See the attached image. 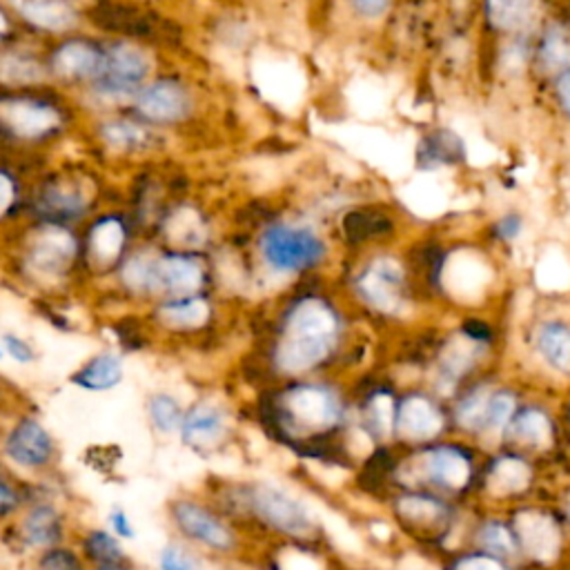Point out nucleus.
I'll return each instance as SVG.
<instances>
[{"label": "nucleus", "instance_id": "nucleus-1", "mask_svg": "<svg viewBox=\"0 0 570 570\" xmlns=\"http://www.w3.org/2000/svg\"><path fill=\"white\" fill-rule=\"evenodd\" d=\"M315 281H297V288L278 301L261 347L259 371L270 379L267 386L330 375L350 350L345 304Z\"/></svg>", "mask_w": 570, "mask_h": 570}, {"label": "nucleus", "instance_id": "nucleus-2", "mask_svg": "<svg viewBox=\"0 0 570 570\" xmlns=\"http://www.w3.org/2000/svg\"><path fill=\"white\" fill-rule=\"evenodd\" d=\"M256 417L270 440L315 461H334L352 425V392L330 375L267 386Z\"/></svg>", "mask_w": 570, "mask_h": 570}, {"label": "nucleus", "instance_id": "nucleus-3", "mask_svg": "<svg viewBox=\"0 0 570 570\" xmlns=\"http://www.w3.org/2000/svg\"><path fill=\"white\" fill-rule=\"evenodd\" d=\"M214 506L239 526H254L278 544L321 548V542L326 539L323 522L306 499L295 490L267 479L228 486Z\"/></svg>", "mask_w": 570, "mask_h": 570}, {"label": "nucleus", "instance_id": "nucleus-4", "mask_svg": "<svg viewBox=\"0 0 570 570\" xmlns=\"http://www.w3.org/2000/svg\"><path fill=\"white\" fill-rule=\"evenodd\" d=\"M481 461L483 451L457 435L414 448H401L390 475V490L423 488L466 504L477 492Z\"/></svg>", "mask_w": 570, "mask_h": 570}, {"label": "nucleus", "instance_id": "nucleus-5", "mask_svg": "<svg viewBox=\"0 0 570 570\" xmlns=\"http://www.w3.org/2000/svg\"><path fill=\"white\" fill-rule=\"evenodd\" d=\"M343 293L352 306L379 321H406L421 299L408 254L390 246L362 250L345 272Z\"/></svg>", "mask_w": 570, "mask_h": 570}, {"label": "nucleus", "instance_id": "nucleus-6", "mask_svg": "<svg viewBox=\"0 0 570 570\" xmlns=\"http://www.w3.org/2000/svg\"><path fill=\"white\" fill-rule=\"evenodd\" d=\"M254 256L270 278L304 281L332 261V239L306 214H267L254 235Z\"/></svg>", "mask_w": 570, "mask_h": 570}, {"label": "nucleus", "instance_id": "nucleus-7", "mask_svg": "<svg viewBox=\"0 0 570 570\" xmlns=\"http://www.w3.org/2000/svg\"><path fill=\"white\" fill-rule=\"evenodd\" d=\"M464 504L423 488H395L386 494L392 524L414 544L442 548L464 528Z\"/></svg>", "mask_w": 570, "mask_h": 570}, {"label": "nucleus", "instance_id": "nucleus-8", "mask_svg": "<svg viewBox=\"0 0 570 570\" xmlns=\"http://www.w3.org/2000/svg\"><path fill=\"white\" fill-rule=\"evenodd\" d=\"M504 511L515 528L524 563L535 570H559L570 550V533L555 504L526 499Z\"/></svg>", "mask_w": 570, "mask_h": 570}, {"label": "nucleus", "instance_id": "nucleus-9", "mask_svg": "<svg viewBox=\"0 0 570 570\" xmlns=\"http://www.w3.org/2000/svg\"><path fill=\"white\" fill-rule=\"evenodd\" d=\"M168 517L179 539L198 550H207L219 557H235L243 548L239 524L232 522L214 504L196 497H174L168 504Z\"/></svg>", "mask_w": 570, "mask_h": 570}, {"label": "nucleus", "instance_id": "nucleus-10", "mask_svg": "<svg viewBox=\"0 0 570 570\" xmlns=\"http://www.w3.org/2000/svg\"><path fill=\"white\" fill-rule=\"evenodd\" d=\"M453 435L448 403L428 384L406 386L397 392L392 446L414 448Z\"/></svg>", "mask_w": 570, "mask_h": 570}, {"label": "nucleus", "instance_id": "nucleus-11", "mask_svg": "<svg viewBox=\"0 0 570 570\" xmlns=\"http://www.w3.org/2000/svg\"><path fill=\"white\" fill-rule=\"evenodd\" d=\"M537 459L499 446L483 453L475 497L490 509H509L533 499L537 486Z\"/></svg>", "mask_w": 570, "mask_h": 570}, {"label": "nucleus", "instance_id": "nucleus-12", "mask_svg": "<svg viewBox=\"0 0 570 570\" xmlns=\"http://www.w3.org/2000/svg\"><path fill=\"white\" fill-rule=\"evenodd\" d=\"M563 444V431L559 414L552 406L542 399H526L520 403L511 419L502 446L520 451L533 459L552 455Z\"/></svg>", "mask_w": 570, "mask_h": 570}, {"label": "nucleus", "instance_id": "nucleus-13", "mask_svg": "<svg viewBox=\"0 0 570 570\" xmlns=\"http://www.w3.org/2000/svg\"><path fill=\"white\" fill-rule=\"evenodd\" d=\"M152 71L150 56L132 43H114L105 47L103 67L94 83V96L103 103H118L136 99L140 88L146 86Z\"/></svg>", "mask_w": 570, "mask_h": 570}, {"label": "nucleus", "instance_id": "nucleus-14", "mask_svg": "<svg viewBox=\"0 0 570 570\" xmlns=\"http://www.w3.org/2000/svg\"><path fill=\"white\" fill-rule=\"evenodd\" d=\"M235 435V417L219 399H198L185 408L179 437L181 444L198 457L219 455Z\"/></svg>", "mask_w": 570, "mask_h": 570}, {"label": "nucleus", "instance_id": "nucleus-15", "mask_svg": "<svg viewBox=\"0 0 570 570\" xmlns=\"http://www.w3.org/2000/svg\"><path fill=\"white\" fill-rule=\"evenodd\" d=\"M552 10L550 0H475V21L486 43L535 32Z\"/></svg>", "mask_w": 570, "mask_h": 570}, {"label": "nucleus", "instance_id": "nucleus-16", "mask_svg": "<svg viewBox=\"0 0 570 570\" xmlns=\"http://www.w3.org/2000/svg\"><path fill=\"white\" fill-rule=\"evenodd\" d=\"M79 256V241L69 226L38 224L23 252V265L34 278H62Z\"/></svg>", "mask_w": 570, "mask_h": 570}, {"label": "nucleus", "instance_id": "nucleus-17", "mask_svg": "<svg viewBox=\"0 0 570 570\" xmlns=\"http://www.w3.org/2000/svg\"><path fill=\"white\" fill-rule=\"evenodd\" d=\"M566 67H570V14L563 8H552L533 36L531 83L544 88Z\"/></svg>", "mask_w": 570, "mask_h": 570}, {"label": "nucleus", "instance_id": "nucleus-18", "mask_svg": "<svg viewBox=\"0 0 570 570\" xmlns=\"http://www.w3.org/2000/svg\"><path fill=\"white\" fill-rule=\"evenodd\" d=\"M470 161L468 140L451 125H425L417 134L412 163L419 174H444L466 168Z\"/></svg>", "mask_w": 570, "mask_h": 570}, {"label": "nucleus", "instance_id": "nucleus-19", "mask_svg": "<svg viewBox=\"0 0 570 570\" xmlns=\"http://www.w3.org/2000/svg\"><path fill=\"white\" fill-rule=\"evenodd\" d=\"M339 230L347 248L362 252L368 248L388 246L399 232V217L386 203H362L341 212Z\"/></svg>", "mask_w": 570, "mask_h": 570}, {"label": "nucleus", "instance_id": "nucleus-20", "mask_svg": "<svg viewBox=\"0 0 570 570\" xmlns=\"http://www.w3.org/2000/svg\"><path fill=\"white\" fill-rule=\"evenodd\" d=\"M138 114L152 125H181L196 112L194 90L174 77H163L146 83L136 94Z\"/></svg>", "mask_w": 570, "mask_h": 570}, {"label": "nucleus", "instance_id": "nucleus-21", "mask_svg": "<svg viewBox=\"0 0 570 570\" xmlns=\"http://www.w3.org/2000/svg\"><path fill=\"white\" fill-rule=\"evenodd\" d=\"M397 392L399 388L395 384L377 381L366 386L356 397H352V425L375 448L392 446Z\"/></svg>", "mask_w": 570, "mask_h": 570}, {"label": "nucleus", "instance_id": "nucleus-22", "mask_svg": "<svg viewBox=\"0 0 570 570\" xmlns=\"http://www.w3.org/2000/svg\"><path fill=\"white\" fill-rule=\"evenodd\" d=\"M528 347L537 366L552 379L570 384V319L542 315L528 330Z\"/></svg>", "mask_w": 570, "mask_h": 570}, {"label": "nucleus", "instance_id": "nucleus-23", "mask_svg": "<svg viewBox=\"0 0 570 570\" xmlns=\"http://www.w3.org/2000/svg\"><path fill=\"white\" fill-rule=\"evenodd\" d=\"M3 453L16 468L41 472L56 461L58 446L41 419L34 414H23L5 435Z\"/></svg>", "mask_w": 570, "mask_h": 570}, {"label": "nucleus", "instance_id": "nucleus-24", "mask_svg": "<svg viewBox=\"0 0 570 570\" xmlns=\"http://www.w3.org/2000/svg\"><path fill=\"white\" fill-rule=\"evenodd\" d=\"M0 127L19 140H41L62 127V116L54 103L14 96L0 103Z\"/></svg>", "mask_w": 570, "mask_h": 570}, {"label": "nucleus", "instance_id": "nucleus-25", "mask_svg": "<svg viewBox=\"0 0 570 570\" xmlns=\"http://www.w3.org/2000/svg\"><path fill=\"white\" fill-rule=\"evenodd\" d=\"M464 531H466L464 533L466 546L486 550L490 555H497V557L520 563V566H526L515 528H513L506 511L486 509L483 513L475 515L472 522L464 526Z\"/></svg>", "mask_w": 570, "mask_h": 570}, {"label": "nucleus", "instance_id": "nucleus-26", "mask_svg": "<svg viewBox=\"0 0 570 570\" xmlns=\"http://www.w3.org/2000/svg\"><path fill=\"white\" fill-rule=\"evenodd\" d=\"M90 209V194L67 179H52L34 196V214L41 224L71 226L81 221Z\"/></svg>", "mask_w": 570, "mask_h": 570}, {"label": "nucleus", "instance_id": "nucleus-27", "mask_svg": "<svg viewBox=\"0 0 570 570\" xmlns=\"http://www.w3.org/2000/svg\"><path fill=\"white\" fill-rule=\"evenodd\" d=\"M127 224L118 214H103L88 228L86 237V261L88 265L99 272H112L121 265L127 254Z\"/></svg>", "mask_w": 570, "mask_h": 570}, {"label": "nucleus", "instance_id": "nucleus-28", "mask_svg": "<svg viewBox=\"0 0 570 570\" xmlns=\"http://www.w3.org/2000/svg\"><path fill=\"white\" fill-rule=\"evenodd\" d=\"M522 401H524V392L520 386L502 381L497 377V381L490 388L481 428H479V435L475 442L483 453L502 446L506 428H509L511 419L515 417Z\"/></svg>", "mask_w": 570, "mask_h": 570}, {"label": "nucleus", "instance_id": "nucleus-29", "mask_svg": "<svg viewBox=\"0 0 570 570\" xmlns=\"http://www.w3.org/2000/svg\"><path fill=\"white\" fill-rule=\"evenodd\" d=\"M214 301L207 293L179 297V299H163L157 301L152 319L159 328L176 334H194L209 328L214 321Z\"/></svg>", "mask_w": 570, "mask_h": 570}, {"label": "nucleus", "instance_id": "nucleus-30", "mask_svg": "<svg viewBox=\"0 0 570 570\" xmlns=\"http://www.w3.org/2000/svg\"><path fill=\"white\" fill-rule=\"evenodd\" d=\"M105 49L86 38H69L49 56L52 75L62 81H94L103 67Z\"/></svg>", "mask_w": 570, "mask_h": 570}, {"label": "nucleus", "instance_id": "nucleus-31", "mask_svg": "<svg viewBox=\"0 0 570 570\" xmlns=\"http://www.w3.org/2000/svg\"><path fill=\"white\" fill-rule=\"evenodd\" d=\"M14 12L34 30L65 34L81 23L79 0H10Z\"/></svg>", "mask_w": 570, "mask_h": 570}, {"label": "nucleus", "instance_id": "nucleus-32", "mask_svg": "<svg viewBox=\"0 0 570 570\" xmlns=\"http://www.w3.org/2000/svg\"><path fill=\"white\" fill-rule=\"evenodd\" d=\"M16 535L25 548L47 550L62 544L65 539V517L60 509L52 502H36L23 513Z\"/></svg>", "mask_w": 570, "mask_h": 570}, {"label": "nucleus", "instance_id": "nucleus-33", "mask_svg": "<svg viewBox=\"0 0 570 570\" xmlns=\"http://www.w3.org/2000/svg\"><path fill=\"white\" fill-rule=\"evenodd\" d=\"M125 377L123 356L114 350H101L69 377V384L88 392H107L121 386Z\"/></svg>", "mask_w": 570, "mask_h": 570}, {"label": "nucleus", "instance_id": "nucleus-34", "mask_svg": "<svg viewBox=\"0 0 570 570\" xmlns=\"http://www.w3.org/2000/svg\"><path fill=\"white\" fill-rule=\"evenodd\" d=\"M401 0H337V8L347 27L356 32L381 30L399 10Z\"/></svg>", "mask_w": 570, "mask_h": 570}, {"label": "nucleus", "instance_id": "nucleus-35", "mask_svg": "<svg viewBox=\"0 0 570 570\" xmlns=\"http://www.w3.org/2000/svg\"><path fill=\"white\" fill-rule=\"evenodd\" d=\"M528 232V217L520 207H506L486 224L483 241L490 250H511L522 243Z\"/></svg>", "mask_w": 570, "mask_h": 570}, {"label": "nucleus", "instance_id": "nucleus-36", "mask_svg": "<svg viewBox=\"0 0 570 570\" xmlns=\"http://www.w3.org/2000/svg\"><path fill=\"white\" fill-rule=\"evenodd\" d=\"M163 232L179 250H201L207 241V226L194 207H176L168 214Z\"/></svg>", "mask_w": 570, "mask_h": 570}, {"label": "nucleus", "instance_id": "nucleus-37", "mask_svg": "<svg viewBox=\"0 0 570 570\" xmlns=\"http://www.w3.org/2000/svg\"><path fill=\"white\" fill-rule=\"evenodd\" d=\"M442 570H535V568L520 566L497 555H490L486 550L461 544L446 550L442 559Z\"/></svg>", "mask_w": 570, "mask_h": 570}, {"label": "nucleus", "instance_id": "nucleus-38", "mask_svg": "<svg viewBox=\"0 0 570 570\" xmlns=\"http://www.w3.org/2000/svg\"><path fill=\"white\" fill-rule=\"evenodd\" d=\"M146 412H148V421L152 425V431L157 435L163 437H172L179 435V428L185 414V406L181 403L179 397H174L172 392L159 390L152 392L146 401Z\"/></svg>", "mask_w": 570, "mask_h": 570}, {"label": "nucleus", "instance_id": "nucleus-39", "mask_svg": "<svg viewBox=\"0 0 570 570\" xmlns=\"http://www.w3.org/2000/svg\"><path fill=\"white\" fill-rule=\"evenodd\" d=\"M101 138L110 148L121 152H140L150 148V129L140 123L114 118L101 125Z\"/></svg>", "mask_w": 570, "mask_h": 570}, {"label": "nucleus", "instance_id": "nucleus-40", "mask_svg": "<svg viewBox=\"0 0 570 570\" xmlns=\"http://www.w3.org/2000/svg\"><path fill=\"white\" fill-rule=\"evenodd\" d=\"M45 71L41 62L25 52H8L0 56V83L23 88L41 83Z\"/></svg>", "mask_w": 570, "mask_h": 570}, {"label": "nucleus", "instance_id": "nucleus-41", "mask_svg": "<svg viewBox=\"0 0 570 570\" xmlns=\"http://www.w3.org/2000/svg\"><path fill=\"white\" fill-rule=\"evenodd\" d=\"M81 548H83V557L92 566L112 563V561H118V559L127 557L125 550H123L121 539L112 531H105V528L88 531L83 542H81Z\"/></svg>", "mask_w": 570, "mask_h": 570}, {"label": "nucleus", "instance_id": "nucleus-42", "mask_svg": "<svg viewBox=\"0 0 570 570\" xmlns=\"http://www.w3.org/2000/svg\"><path fill=\"white\" fill-rule=\"evenodd\" d=\"M157 570H203V557L183 539L168 542L157 555Z\"/></svg>", "mask_w": 570, "mask_h": 570}, {"label": "nucleus", "instance_id": "nucleus-43", "mask_svg": "<svg viewBox=\"0 0 570 570\" xmlns=\"http://www.w3.org/2000/svg\"><path fill=\"white\" fill-rule=\"evenodd\" d=\"M544 99H546V105L550 107L552 116L570 127V67L561 69L557 77H552L544 88Z\"/></svg>", "mask_w": 570, "mask_h": 570}, {"label": "nucleus", "instance_id": "nucleus-44", "mask_svg": "<svg viewBox=\"0 0 570 570\" xmlns=\"http://www.w3.org/2000/svg\"><path fill=\"white\" fill-rule=\"evenodd\" d=\"M36 570H86V559L75 548L58 544L47 550H41Z\"/></svg>", "mask_w": 570, "mask_h": 570}, {"label": "nucleus", "instance_id": "nucleus-45", "mask_svg": "<svg viewBox=\"0 0 570 570\" xmlns=\"http://www.w3.org/2000/svg\"><path fill=\"white\" fill-rule=\"evenodd\" d=\"M114 334L125 352H138L148 345V330L136 317H123L114 323Z\"/></svg>", "mask_w": 570, "mask_h": 570}, {"label": "nucleus", "instance_id": "nucleus-46", "mask_svg": "<svg viewBox=\"0 0 570 570\" xmlns=\"http://www.w3.org/2000/svg\"><path fill=\"white\" fill-rule=\"evenodd\" d=\"M25 504V492L21 490V486L0 472V520H10L14 517Z\"/></svg>", "mask_w": 570, "mask_h": 570}, {"label": "nucleus", "instance_id": "nucleus-47", "mask_svg": "<svg viewBox=\"0 0 570 570\" xmlns=\"http://www.w3.org/2000/svg\"><path fill=\"white\" fill-rule=\"evenodd\" d=\"M0 343H3L8 356H12L16 364L27 366V364L36 362V350L23 337L8 332V334H3V339H0Z\"/></svg>", "mask_w": 570, "mask_h": 570}, {"label": "nucleus", "instance_id": "nucleus-48", "mask_svg": "<svg viewBox=\"0 0 570 570\" xmlns=\"http://www.w3.org/2000/svg\"><path fill=\"white\" fill-rule=\"evenodd\" d=\"M16 198H19L16 179L10 172L0 170V219L12 212V207L16 205Z\"/></svg>", "mask_w": 570, "mask_h": 570}, {"label": "nucleus", "instance_id": "nucleus-49", "mask_svg": "<svg viewBox=\"0 0 570 570\" xmlns=\"http://www.w3.org/2000/svg\"><path fill=\"white\" fill-rule=\"evenodd\" d=\"M107 524H110V531H112L118 539H125V542L136 539V528H134V524H132V520H129V515H127L125 509L114 506V509L110 511V515H107Z\"/></svg>", "mask_w": 570, "mask_h": 570}, {"label": "nucleus", "instance_id": "nucleus-50", "mask_svg": "<svg viewBox=\"0 0 570 570\" xmlns=\"http://www.w3.org/2000/svg\"><path fill=\"white\" fill-rule=\"evenodd\" d=\"M552 504H555L557 513L561 515V520H563V524H566V528H568V533H570V486H566V488H561V490L557 492Z\"/></svg>", "mask_w": 570, "mask_h": 570}, {"label": "nucleus", "instance_id": "nucleus-51", "mask_svg": "<svg viewBox=\"0 0 570 570\" xmlns=\"http://www.w3.org/2000/svg\"><path fill=\"white\" fill-rule=\"evenodd\" d=\"M557 414H559L563 437H570V388H568V392H566V397H563V401H561V406L557 410Z\"/></svg>", "mask_w": 570, "mask_h": 570}, {"label": "nucleus", "instance_id": "nucleus-52", "mask_svg": "<svg viewBox=\"0 0 570 570\" xmlns=\"http://www.w3.org/2000/svg\"><path fill=\"white\" fill-rule=\"evenodd\" d=\"M94 570H136L134 563L125 559H118V561H112V563H101V566H94Z\"/></svg>", "mask_w": 570, "mask_h": 570}, {"label": "nucleus", "instance_id": "nucleus-53", "mask_svg": "<svg viewBox=\"0 0 570 570\" xmlns=\"http://www.w3.org/2000/svg\"><path fill=\"white\" fill-rule=\"evenodd\" d=\"M330 570H386V568L371 566V563H339V566H332Z\"/></svg>", "mask_w": 570, "mask_h": 570}, {"label": "nucleus", "instance_id": "nucleus-54", "mask_svg": "<svg viewBox=\"0 0 570 570\" xmlns=\"http://www.w3.org/2000/svg\"><path fill=\"white\" fill-rule=\"evenodd\" d=\"M10 32V16H8V12L0 8V41L5 38V34Z\"/></svg>", "mask_w": 570, "mask_h": 570}, {"label": "nucleus", "instance_id": "nucleus-55", "mask_svg": "<svg viewBox=\"0 0 570 570\" xmlns=\"http://www.w3.org/2000/svg\"><path fill=\"white\" fill-rule=\"evenodd\" d=\"M5 347H3V343H0V364H3V360H5Z\"/></svg>", "mask_w": 570, "mask_h": 570}, {"label": "nucleus", "instance_id": "nucleus-56", "mask_svg": "<svg viewBox=\"0 0 570 570\" xmlns=\"http://www.w3.org/2000/svg\"><path fill=\"white\" fill-rule=\"evenodd\" d=\"M0 397H3V390H0Z\"/></svg>", "mask_w": 570, "mask_h": 570}]
</instances>
